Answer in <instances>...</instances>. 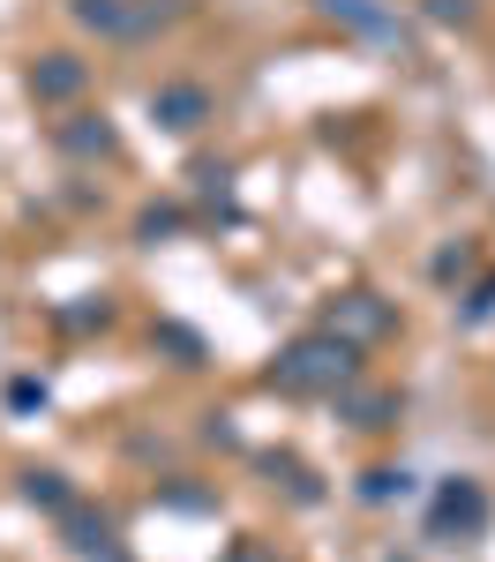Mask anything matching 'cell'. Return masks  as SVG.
I'll return each instance as SVG.
<instances>
[{
  "label": "cell",
  "mask_w": 495,
  "mask_h": 562,
  "mask_svg": "<svg viewBox=\"0 0 495 562\" xmlns=\"http://www.w3.org/2000/svg\"><path fill=\"white\" fill-rule=\"evenodd\" d=\"M346 375H353V346L346 338H301L278 360V383L285 390H338Z\"/></svg>",
  "instance_id": "obj_1"
},
{
  "label": "cell",
  "mask_w": 495,
  "mask_h": 562,
  "mask_svg": "<svg viewBox=\"0 0 495 562\" xmlns=\"http://www.w3.org/2000/svg\"><path fill=\"white\" fill-rule=\"evenodd\" d=\"M76 15L105 38H150L173 8H158V0H76Z\"/></svg>",
  "instance_id": "obj_2"
},
{
  "label": "cell",
  "mask_w": 495,
  "mask_h": 562,
  "mask_svg": "<svg viewBox=\"0 0 495 562\" xmlns=\"http://www.w3.org/2000/svg\"><path fill=\"white\" fill-rule=\"evenodd\" d=\"M150 105H158V121H166V128H203V113H211V98H203L195 83H166Z\"/></svg>",
  "instance_id": "obj_3"
},
{
  "label": "cell",
  "mask_w": 495,
  "mask_h": 562,
  "mask_svg": "<svg viewBox=\"0 0 495 562\" xmlns=\"http://www.w3.org/2000/svg\"><path fill=\"white\" fill-rule=\"evenodd\" d=\"M481 518H488L481 487H443V503H436V525H443V532H473Z\"/></svg>",
  "instance_id": "obj_4"
},
{
  "label": "cell",
  "mask_w": 495,
  "mask_h": 562,
  "mask_svg": "<svg viewBox=\"0 0 495 562\" xmlns=\"http://www.w3.org/2000/svg\"><path fill=\"white\" fill-rule=\"evenodd\" d=\"M76 83H83V68H76L68 53H45V68L31 76V90H38V98H68Z\"/></svg>",
  "instance_id": "obj_5"
},
{
  "label": "cell",
  "mask_w": 495,
  "mask_h": 562,
  "mask_svg": "<svg viewBox=\"0 0 495 562\" xmlns=\"http://www.w3.org/2000/svg\"><path fill=\"white\" fill-rule=\"evenodd\" d=\"M330 15H346V23L368 31V38H398V23H391V15H375L368 0H330Z\"/></svg>",
  "instance_id": "obj_6"
},
{
  "label": "cell",
  "mask_w": 495,
  "mask_h": 562,
  "mask_svg": "<svg viewBox=\"0 0 495 562\" xmlns=\"http://www.w3.org/2000/svg\"><path fill=\"white\" fill-rule=\"evenodd\" d=\"M225 562H278V555H270V548H256V540H240V548H233Z\"/></svg>",
  "instance_id": "obj_7"
}]
</instances>
